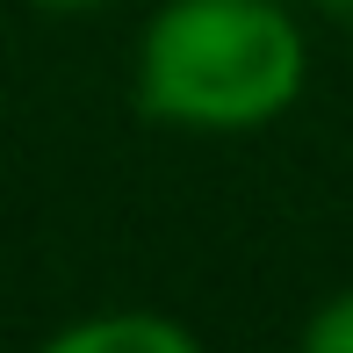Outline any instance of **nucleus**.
<instances>
[{"mask_svg":"<svg viewBox=\"0 0 353 353\" xmlns=\"http://www.w3.org/2000/svg\"><path fill=\"white\" fill-rule=\"evenodd\" d=\"M288 8H346V0H288Z\"/></svg>","mask_w":353,"mask_h":353,"instance_id":"obj_5","label":"nucleus"},{"mask_svg":"<svg viewBox=\"0 0 353 353\" xmlns=\"http://www.w3.org/2000/svg\"><path fill=\"white\" fill-rule=\"evenodd\" d=\"M346 37H353V0H346Z\"/></svg>","mask_w":353,"mask_h":353,"instance_id":"obj_6","label":"nucleus"},{"mask_svg":"<svg viewBox=\"0 0 353 353\" xmlns=\"http://www.w3.org/2000/svg\"><path fill=\"white\" fill-rule=\"evenodd\" d=\"M303 346L310 353H353V288L317 303V317L303 325Z\"/></svg>","mask_w":353,"mask_h":353,"instance_id":"obj_3","label":"nucleus"},{"mask_svg":"<svg viewBox=\"0 0 353 353\" xmlns=\"http://www.w3.org/2000/svg\"><path fill=\"white\" fill-rule=\"evenodd\" d=\"M310 43L288 0H159L137 37V108L166 130L245 137L296 108Z\"/></svg>","mask_w":353,"mask_h":353,"instance_id":"obj_1","label":"nucleus"},{"mask_svg":"<svg viewBox=\"0 0 353 353\" xmlns=\"http://www.w3.org/2000/svg\"><path fill=\"white\" fill-rule=\"evenodd\" d=\"M29 8H43V14H101L116 0H29Z\"/></svg>","mask_w":353,"mask_h":353,"instance_id":"obj_4","label":"nucleus"},{"mask_svg":"<svg viewBox=\"0 0 353 353\" xmlns=\"http://www.w3.org/2000/svg\"><path fill=\"white\" fill-rule=\"evenodd\" d=\"M51 353H195V332L159 310H101L51 332Z\"/></svg>","mask_w":353,"mask_h":353,"instance_id":"obj_2","label":"nucleus"}]
</instances>
